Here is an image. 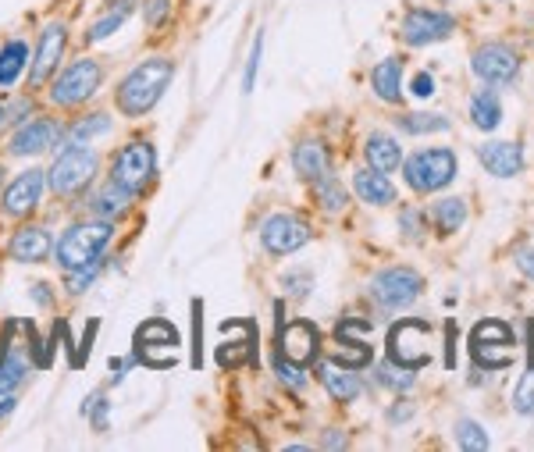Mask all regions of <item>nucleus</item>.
<instances>
[{
    "mask_svg": "<svg viewBox=\"0 0 534 452\" xmlns=\"http://www.w3.org/2000/svg\"><path fill=\"white\" fill-rule=\"evenodd\" d=\"M171 75H175V65L168 57H150L139 68H132L122 86H118V107H122L125 118H143L164 97Z\"/></svg>",
    "mask_w": 534,
    "mask_h": 452,
    "instance_id": "f257e3e1",
    "label": "nucleus"
},
{
    "mask_svg": "<svg viewBox=\"0 0 534 452\" xmlns=\"http://www.w3.org/2000/svg\"><path fill=\"white\" fill-rule=\"evenodd\" d=\"M111 221H86V225H72L65 232V239L57 243V264L65 267V271H75V267H86V264H97L100 253L107 250L111 243Z\"/></svg>",
    "mask_w": 534,
    "mask_h": 452,
    "instance_id": "f03ea898",
    "label": "nucleus"
},
{
    "mask_svg": "<svg viewBox=\"0 0 534 452\" xmlns=\"http://www.w3.org/2000/svg\"><path fill=\"white\" fill-rule=\"evenodd\" d=\"M470 356L485 371H506L517 360V335L506 321H481L470 331Z\"/></svg>",
    "mask_w": 534,
    "mask_h": 452,
    "instance_id": "7ed1b4c3",
    "label": "nucleus"
},
{
    "mask_svg": "<svg viewBox=\"0 0 534 452\" xmlns=\"http://www.w3.org/2000/svg\"><path fill=\"white\" fill-rule=\"evenodd\" d=\"M389 360L406 371H421L431 364V324L406 317L389 331Z\"/></svg>",
    "mask_w": 534,
    "mask_h": 452,
    "instance_id": "20e7f679",
    "label": "nucleus"
},
{
    "mask_svg": "<svg viewBox=\"0 0 534 452\" xmlns=\"http://www.w3.org/2000/svg\"><path fill=\"white\" fill-rule=\"evenodd\" d=\"M97 154L89 150V146L82 143H72L68 150H61L54 161V168H50V189H54L57 196H75L82 193V189L93 182V175H97Z\"/></svg>",
    "mask_w": 534,
    "mask_h": 452,
    "instance_id": "39448f33",
    "label": "nucleus"
},
{
    "mask_svg": "<svg viewBox=\"0 0 534 452\" xmlns=\"http://www.w3.org/2000/svg\"><path fill=\"white\" fill-rule=\"evenodd\" d=\"M100 82H104V68H100V61L82 57V61H72V65L54 79V86H50V100H54L57 107L86 104V100L100 89Z\"/></svg>",
    "mask_w": 534,
    "mask_h": 452,
    "instance_id": "423d86ee",
    "label": "nucleus"
},
{
    "mask_svg": "<svg viewBox=\"0 0 534 452\" xmlns=\"http://www.w3.org/2000/svg\"><path fill=\"white\" fill-rule=\"evenodd\" d=\"M403 175L417 193H438L456 178V154L453 150H421L403 164Z\"/></svg>",
    "mask_w": 534,
    "mask_h": 452,
    "instance_id": "0eeeda50",
    "label": "nucleus"
},
{
    "mask_svg": "<svg viewBox=\"0 0 534 452\" xmlns=\"http://www.w3.org/2000/svg\"><path fill=\"white\" fill-rule=\"evenodd\" d=\"M157 168V157H154V146L150 143H129L122 146V154L114 157V182L125 186L129 193H139L143 186H150V178H154Z\"/></svg>",
    "mask_w": 534,
    "mask_h": 452,
    "instance_id": "6e6552de",
    "label": "nucleus"
},
{
    "mask_svg": "<svg viewBox=\"0 0 534 452\" xmlns=\"http://www.w3.org/2000/svg\"><path fill=\"white\" fill-rule=\"evenodd\" d=\"M421 289H424L421 275H417V271H410V267H392V271H381V275L371 282L374 299H378L381 307H389V310L410 307L413 299L421 296Z\"/></svg>",
    "mask_w": 534,
    "mask_h": 452,
    "instance_id": "1a4fd4ad",
    "label": "nucleus"
},
{
    "mask_svg": "<svg viewBox=\"0 0 534 452\" xmlns=\"http://www.w3.org/2000/svg\"><path fill=\"white\" fill-rule=\"evenodd\" d=\"M260 243H264L267 253L285 257V253H296L300 246L310 243V225L303 218H292V214H275L260 228Z\"/></svg>",
    "mask_w": 534,
    "mask_h": 452,
    "instance_id": "9d476101",
    "label": "nucleus"
},
{
    "mask_svg": "<svg viewBox=\"0 0 534 452\" xmlns=\"http://www.w3.org/2000/svg\"><path fill=\"white\" fill-rule=\"evenodd\" d=\"M456 22L453 15H442V11H428V8H417L406 15L403 22V40L410 47H424V43H438L445 36L453 33Z\"/></svg>",
    "mask_w": 534,
    "mask_h": 452,
    "instance_id": "9b49d317",
    "label": "nucleus"
},
{
    "mask_svg": "<svg viewBox=\"0 0 534 452\" xmlns=\"http://www.w3.org/2000/svg\"><path fill=\"white\" fill-rule=\"evenodd\" d=\"M47 171H40V168H29V171H22V175L15 178L8 186V193H4V210H8L11 218H25L29 210H36L40 207V200H43V186H47Z\"/></svg>",
    "mask_w": 534,
    "mask_h": 452,
    "instance_id": "f8f14e48",
    "label": "nucleus"
},
{
    "mask_svg": "<svg viewBox=\"0 0 534 452\" xmlns=\"http://www.w3.org/2000/svg\"><path fill=\"white\" fill-rule=\"evenodd\" d=\"M61 139V125L50 122V118H33V122H22L18 132L11 136V154L15 157H29V154H43Z\"/></svg>",
    "mask_w": 534,
    "mask_h": 452,
    "instance_id": "ddd939ff",
    "label": "nucleus"
},
{
    "mask_svg": "<svg viewBox=\"0 0 534 452\" xmlns=\"http://www.w3.org/2000/svg\"><path fill=\"white\" fill-rule=\"evenodd\" d=\"M65 43H68V33H65V25H61V22L47 25V29L40 33V47H36L33 72H29V82H33V86L47 82V75L54 72L57 61H61V54H65Z\"/></svg>",
    "mask_w": 534,
    "mask_h": 452,
    "instance_id": "4468645a",
    "label": "nucleus"
},
{
    "mask_svg": "<svg viewBox=\"0 0 534 452\" xmlns=\"http://www.w3.org/2000/svg\"><path fill=\"white\" fill-rule=\"evenodd\" d=\"M517 68H520L517 54L499 47V43H488V47H481L474 54V75L485 82H510L517 75Z\"/></svg>",
    "mask_w": 534,
    "mask_h": 452,
    "instance_id": "2eb2a0df",
    "label": "nucleus"
},
{
    "mask_svg": "<svg viewBox=\"0 0 534 452\" xmlns=\"http://www.w3.org/2000/svg\"><path fill=\"white\" fill-rule=\"evenodd\" d=\"M278 346H282V356L292 364H310L317 356V328L310 321H292L289 328L278 331Z\"/></svg>",
    "mask_w": 534,
    "mask_h": 452,
    "instance_id": "dca6fc26",
    "label": "nucleus"
},
{
    "mask_svg": "<svg viewBox=\"0 0 534 452\" xmlns=\"http://www.w3.org/2000/svg\"><path fill=\"white\" fill-rule=\"evenodd\" d=\"M478 161L492 171L495 178H513L524 168V150L517 143H485L478 146Z\"/></svg>",
    "mask_w": 534,
    "mask_h": 452,
    "instance_id": "f3484780",
    "label": "nucleus"
},
{
    "mask_svg": "<svg viewBox=\"0 0 534 452\" xmlns=\"http://www.w3.org/2000/svg\"><path fill=\"white\" fill-rule=\"evenodd\" d=\"M8 253H11V260H18V264H43V260L50 257V235L36 225L18 228V232L11 235Z\"/></svg>",
    "mask_w": 534,
    "mask_h": 452,
    "instance_id": "a211bd4d",
    "label": "nucleus"
},
{
    "mask_svg": "<svg viewBox=\"0 0 534 452\" xmlns=\"http://www.w3.org/2000/svg\"><path fill=\"white\" fill-rule=\"evenodd\" d=\"M178 328L164 317H154V321H146L143 328L136 331V360L150 349H175L178 346Z\"/></svg>",
    "mask_w": 534,
    "mask_h": 452,
    "instance_id": "6ab92c4d",
    "label": "nucleus"
},
{
    "mask_svg": "<svg viewBox=\"0 0 534 452\" xmlns=\"http://www.w3.org/2000/svg\"><path fill=\"white\" fill-rule=\"evenodd\" d=\"M364 154H367V161H371V168L381 171V175H385V171H396L399 161H403L399 143L392 136H385V132H374V136L367 139Z\"/></svg>",
    "mask_w": 534,
    "mask_h": 452,
    "instance_id": "aec40b11",
    "label": "nucleus"
},
{
    "mask_svg": "<svg viewBox=\"0 0 534 452\" xmlns=\"http://www.w3.org/2000/svg\"><path fill=\"white\" fill-rule=\"evenodd\" d=\"M292 168H296V175L303 178H321L324 171H328V150H324L317 139H307V143L296 146V154H292Z\"/></svg>",
    "mask_w": 534,
    "mask_h": 452,
    "instance_id": "412c9836",
    "label": "nucleus"
},
{
    "mask_svg": "<svg viewBox=\"0 0 534 452\" xmlns=\"http://www.w3.org/2000/svg\"><path fill=\"white\" fill-rule=\"evenodd\" d=\"M371 86H374V93H378L381 100L396 104L399 93H403V61H396V57L381 61V65L371 72Z\"/></svg>",
    "mask_w": 534,
    "mask_h": 452,
    "instance_id": "4be33fe9",
    "label": "nucleus"
},
{
    "mask_svg": "<svg viewBox=\"0 0 534 452\" xmlns=\"http://www.w3.org/2000/svg\"><path fill=\"white\" fill-rule=\"evenodd\" d=\"M353 189L356 196L364 203H374V207H385V203L396 200V189H392V182L385 175H371V171H360V175L353 178Z\"/></svg>",
    "mask_w": 534,
    "mask_h": 452,
    "instance_id": "5701e85b",
    "label": "nucleus"
},
{
    "mask_svg": "<svg viewBox=\"0 0 534 452\" xmlns=\"http://www.w3.org/2000/svg\"><path fill=\"white\" fill-rule=\"evenodd\" d=\"M317 374H321V381L328 385L332 399H339V403H349V399L360 396V381L349 374V367L339 371V364H317Z\"/></svg>",
    "mask_w": 534,
    "mask_h": 452,
    "instance_id": "b1692460",
    "label": "nucleus"
},
{
    "mask_svg": "<svg viewBox=\"0 0 534 452\" xmlns=\"http://www.w3.org/2000/svg\"><path fill=\"white\" fill-rule=\"evenodd\" d=\"M129 203H132V193L125 186H118V182H107L104 189H100L97 196H93V210H97L100 218L104 221H111V218H122L125 210H129Z\"/></svg>",
    "mask_w": 534,
    "mask_h": 452,
    "instance_id": "393cba45",
    "label": "nucleus"
},
{
    "mask_svg": "<svg viewBox=\"0 0 534 452\" xmlns=\"http://www.w3.org/2000/svg\"><path fill=\"white\" fill-rule=\"evenodd\" d=\"M470 122L478 125V129H485V132L499 129V122H502V104H499V97H495L492 89H481L478 97L470 100Z\"/></svg>",
    "mask_w": 534,
    "mask_h": 452,
    "instance_id": "a878e982",
    "label": "nucleus"
},
{
    "mask_svg": "<svg viewBox=\"0 0 534 452\" xmlns=\"http://www.w3.org/2000/svg\"><path fill=\"white\" fill-rule=\"evenodd\" d=\"M25 61H29V47H25L22 40H11L8 47L0 50V89H8L18 82V75H22Z\"/></svg>",
    "mask_w": 534,
    "mask_h": 452,
    "instance_id": "bb28decb",
    "label": "nucleus"
},
{
    "mask_svg": "<svg viewBox=\"0 0 534 452\" xmlns=\"http://www.w3.org/2000/svg\"><path fill=\"white\" fill-rule=\"evenodd\" d=\"M132 15V0H118V8H107L104 11V18H97V22L89 25V33H86V40L89 43H100V40H107L111 33H118L125 25V18Z\"/></svg>",
    "mask_w": 534,
    "mask_h": 452,
    "instance_id": "cd10ccee",
    "label": "nucleus"
},
{
    "mask_svg": "<svg viewBox=\"0 0 534 452\" xmlns=\"http://www.w3.org/2000/svg\"><path fill=\"white\" fill-rule=\"evenodd\" d=\"M431 218H435L438 232L449 235L456 232V228H463V221H467V203L460 200V196H449V200H438L435 210H431Z\"/></svg>",
    "mask_w": 534,
    "mask_h": 452,
    "instance_id": "c85d7f7f",
    "label": "nucleus"
},
{
    "mask_svg": "<svg viewBox=\"0 0 534 452\" xmlns=\"http://www.w3.org/2000/svg\"><path fill=\"white\" fill-rule=\"evenodd\" d=\"M314 196H317V203H321L324 210H342L349 203L346 186H342L339 178L328 175V171H324L321 178H314Z\"/></svg>",
    "mask_w": 534,
    "mask_h": 452,
    "instance_id": "c756f323",
    "label": "nucleus"
},
{
    "mask_svg": "<svg viewBox=\"0 0 534 452\" xmlns=\"http://www.w3.org/2000/svg\"><path fill=\"white\" fill-rule=\"evenodd\" d=\"M367 360H371V349L364 346L360 339H342L332 346V364H342V367H364Z\"/></svg>",
    "mask_w": 534,
    "mask_h": 452,
    "instance_id": "7c9ffc66",
    "label": "nucleus"
},
{
    "mask_svg": "<svg viewBox=\"0 0 534 452\" xmlns=\"http://www.w3.org/2000/svg\"><path fill=\"white\" fill-rule=\"evenodd\" d=\"M399 129L413 132V136H421V132H445L449 129V118H442V114H406V118H399Z\"/></svg>",
    "mask_w": 534,
    "mask_h": 452,
    "instance_id": "2f4dec72",
    "label": "nucleus"
},
{
    "mask_svg": "<svg viewBox=\"0 0 534 452\" xmlns=\"http://www.w3.org/2000/svg\"><path fill=\"white\" fill-rule=\"evenodd\" d=\"M456 442H460V449H467V452L488 449V435L478 420H460V424H456Z\"/></svg>",
    "mask_w": 534,
    "mask_h": 452,
    "instance_id": "473e14b6",
    "label": "nucleus"
},
{
    "mask_svg": "<svg viewBox=\"0 0 534 452\" xmlns=\"http://www.w3.org/2000/svg\"><path fill=\"white\" fill-rule=\"evenodd\" d=\"M104 132H111V118H107V114H89V118L72 125L75 143H89L93 136H104Z\"/></svg>",
    "mask_w": 534,
    "mask_h": 452,
    "instance_id": "72a5a7b5",
    "label": "nucleus"
},
{
    "mask_svg": "<svg viewBox=\"0 0 534 452\" xmlns=\"http://www.w3.org/2000/svg\"><path fill=\"white\" fill-rule=\"evenodd\" d=\"M513 410L524 413V417H534V367H527V374L513 388Z\"/></svg>",
    "mask_w": 534,
    "mask_h": 452,
    "instance_id": "f704fd0d",
    "label": "nucleus"
},
{
    "mask_svg": "<svg viewBox=\"0 0 534 452\" xmlns=\"http://www.w3.org/2000/svg\"><path fill=\"white\" fill-rule=\"evenodd\" d=\"M246 360H253V339L225 342V346L218 349V364L221 367H239V364H246Z\"/></svg>",
    "mask_w": 534,
    "mask_h": 452,
    "instance_id": "c9c22d12",
    "label": "nucleus"
},
{
    "mask_svg": "<svg viewBox=\"0 0 534 452\" xmlns=\"http://www.w3.org/2000/svg\"><path fill=\"white\" fill-rule=\"evenodd\" d=\"M22 378H25L22 360H18V356H4V360H0V396H8Z\"/></svg>",
    "mask_w": 534,
    "mask_h": 452,
    "instance_id": "e433bc0d",
    "label": "nucleus"
},
{
    "mask_svg": "<svg viewBox=\"0 0 534 452\" xmlns=\"http://www.w3.org/2000/svg\"><path fill=\"white\" fill-rule=\"evenodd\" d=\"M275 374H278V381H285L289 388L307 385V374L300 371V364H292V360H285V356H278L275 360Z\"/></svg>",
    "mask_w": 534,
    "mask_h": 452,
    "instance_id": "4c0bfd02",
    "label": "nucleus"
},
{
    "mask_svg": "<svg viewBox=\"0 0 534 452\" xmlns=\"http://www.w3.org/2000/svg\"><path fill=\"white\" fill-rule=\"evenodd\" d=\"M97 271H100V260L97 264H86V267H75V271H68V292H86L89 285H93V278H97Z\"/></svg>",
    "mask_w": 534,
    "mask_h": 452,
    "instance_id": "58836bf2",
    "label": "nucleus"
},
{
    "mask_svg": "<svg viewBox=\"0 0 534 452\" xmlns=\"http://www.w3.org/2000/svg\"><path fill=\"white\" fill-rule=\"evenodd\" d=\"M82 413H89V417H93V428L104 431L107 428V396H104V392H93V396L82 403Z\"/></svg>",
    "mask_w": 534,
    "mask_h": 452,
    "instance_id": "ea45409f",
    "label": "nucleus"
},
{
    "mask_svg": "<svg viewBox=\"0 0 534 452\" xmlns=\"http://www.w3.org/2000/svg\"><path fill=\"white\" fill-rule=\"evenodd\" d=\"M200 339H203V303L200 299H193V360H189V364H193L196 371H200V364H203Z\"/></svg>",
    "mask_w": 534,
    "mask_h": 452,
    "instance_id": "a19ab883",
    "label": "nucleus"
},
{
    "mask_svg": "<svg viewBox=\"0 0 534 452\" xmlns=\"http://www.w3.org/2000/svg\"><path fill=\"white\" fill-rule=\"evenodd\" d=\"M260 50H264V36L257 33L250 50V61H246V75H243V93H253V82H257V68H260Z\"/></svg>",
    "mask_w": 534,
    "mask_h": 452,
    "instance_id": "79ce46f5",
    "label": "nucleus"
},
{
    "mask_svg": "<svg viewBox=\"0 0 534 452\" xmlns=\"http://www.w3.org/2000/svg\"><path fill=\"white\" fill-rule=\"evenodd\" d=\"M378 374H381V381H385V385H392V388H410L413 385V374L406 371V367H403V371H396V364H385Z\"/></svg>",
    "mask_w": 534,
    "mask_h": 452,
    "instance_id": "37998d69",
    "label": "nucleus"
},
{
    "mask_svg": "<svg viewBox=\"0 0 534 452\" xmlns=\"http://www.w3.org/2000/svg\"><path fill=\"white\" fill-rule=\"evenodd\" d=\"M143 15H146V22H150V25H164V18L171 15V0H146Z\"/></svg>",
    "mask_w": 534,
    "mask_h": 452,
    "instance_id": "c03bdc74",
    "label": "nucleus"
},
{
    "mask_svg": "<svg viewBox=\"0 0 534 452\" xmlns=\"http://www.w3.org/2000/svg\"><path fill=\"white\" fill-rule=\"evenodd\" d=\"M431 93H435V79L428 72H421L413 79V97H431Z\"/></svg>",
    "mask_w": 534,
    "mask_h": 452,
    "instance_id": "a18cd8bd",
    "label": "nucleus"
},
{
    "mask_svg": "<svg viewBox=\"0 0 534 452\" xmlns=\"http://www.w3.org/2000/svg\"><path fill=\"white\" fill-rule=\"evenodd\" d=\"M517 267L524 278H534V246H527V250L517 253Z\"/></svg>",
    "mask_w": 534,
    "mask_h": 452,
    "instance_id": "49530a36",
    "label": "nucleus"
},
{
    "mask_svg": "<svg viewBox=\"0 0 534 452\" xmlns=\"http://www.w3.org/2000/svg\"><path fill=\"white\" fill-rule=\"evenodd\" d=\"M285 289L296 292V296H303V292L310 289V275H285Z\"/></svg>",
    "mask_w": 534,
    "mask_h": 452,
    "instance_id": "de8ad7c7",
    "label": "nucleus"
},
{
    "mask_svg": "<svg viewBox=\"0 0 534 452\" xmlns=\"http://www.w3.org/2000/svg\"><path fill=\"white\" fill-rule=\"evenodd\" d=\"M445 335H449V353H445V367L453 371L456 367V324L449 321V328H445Z\"/></svg>",
    "mask_w": 534,
    "mask_h": 452,
    "instance_id": "09e8293b",
    "label": "nucleus"
},
{
    "mask_svg": "<svg viewBox=\"0 0 534 452\" xmlns=\"http://www.w3.org/2000/svg\"><path fill=\"white\" fill-rule=\"evenodd\" d=\"M324 445H328V449H339V445H346V435H339V431H328V435H324Z\"/></svg>",
    "mask_w": 534,
    "mask_h": 452,
    "instance_id": "8fccbe9b",
    "label": "nucleus"
},
{
    "mask_svg": "<svg viewBox=\"0 0 534 452\" xmlns=\"http://www.w3.org/2000/svg\"><path fill=\"white\" fill-rule=\"evenodd\" d=\"M11 410H15V399H11V396H4V399H0V420L8 417Z\"/></svg>",
    "mask_w": 534,
    "mask_h": 452,
    "instance_id": "3c124183",
    "label": "nucleus"
},
{
    "mask_svg": "<svg viewBox=\"0 0 534 452\" xmlns=\"http://www.w3.org/2000/svg\"><path fill=\"white\" fill-rule=\"evenodd\" d=\"M33 296H36V303H50V292H47V285H33Z\"/></svg>",
    "mask_w": 534,
    "mask_h": 452,
    "instance_id": "603ef678",
    "label": "nucleus"
},
{
    "mask_svg": "<svg viewBox=\"0 0 534 452\" xmlns=\"http://www.w3.org/2000/svg\"><path fill=\"white\" fill-rule=\"evenodd\" d=\"M389 417H392V420H406V417H410V406H396V410H392Z\"/></svg>",
    "mask_w": 534,
    "mask_h": 452,
    "instance_id": "864d4df0",
    "label": "nucleus"
},
{
    "mask_svg": "<svg viewBox=\"0 0 534 452\" xmlns=\"http://www.w3.org/2000/svg\"><path fill=\"white\" fill-rule=\"evenodd\" d=\"M4 118H8V107H4V104H0V122H4Z\"/></svg>",
    "mask_w": 534,
    "mask_h": 452,
    "instance_id": "5fc2aeb1",
    "label": "nucleus"
},
{
    "mask_svg": "<svg viewBox=\"0 0 534 452\" xmlns=\"http://www.w3.org/2000/svg\"><path fill=\"white\" fill-rule=\"evenodd\" d=\"M531 367H534V339H531Z\"/></svg>",
    "mask_w": 534,
    "mask_h": 452,
    "instance_id": "6e6d98bb",
    "label": "nucleus"
},
{
    "mask_svg": "<svg viewBox=\"0 0 534 452\" xmlns=\"http://www.w3.org/2000/svg\"><path fill=\"white\" fill-rule=\"evenodd\" d=\"M0 178H4V171H0Z\"/></svg>",
    "mask_w": 534,
    "mask_h": 452,
    "instance_id": "4d7b16f0",
    "label": "nucleus"
}]
</instances>
